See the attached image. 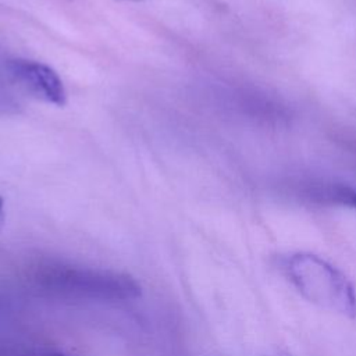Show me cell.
<instances>
[{
    "instance_id": "obj_1",
    "label": "cell",
    "mask_w": 356,
    "mask_h": 356,
    "mask_svg": "<svg viewBox=\"0 0 356 356\" xmlns=\"http://www.w3.org/2000/svg\"><path fill=\"white\" fill-rule=\"evenodd\" d=\"M284 268L305 299L343 317H356L355 286L335 266L317 254L298 252L285 260Z\"/></svg>"
},
{
    "instance_id": "obj_2",
    "label": "cell",
    "mask_w": 356,
    "mask_h": 356,
    "mask_svg": "<svg viewBox=\"0 0 356 356\" xmlns=\"http://www.w3.org/2000/svg\"><path fill=\"white\" fill-rule=\"evenodd\" d=\"M36 280L46 291L68 298L127 300L140 295L132 277L88 267L50 264L40 268Z\"/></svg>"
},
{
    "instance_id": "obj_3",
    "label": "cell",
    "mask_w": 356,
    "mask_h": 356,
    "mask_svg": "<svg viewBox=\"0 0 356 356\" xmlns=\"http://www.w3.org/2000/svg\"><path fill=\"white\" fill-rule=\"evenodd\" d=\"M7 68L11 76L35 97L58 107L67 103L63 79L51 67L33 60L13 58L7 63Z\"/></svg>"
},
{
    "instance_id": "obj_4",
    "label": "cell",
    "mask_w": 356,
    "mask_h": 356,
    "mask_svg": "<svg viewBox=\"0 0 356 356\" xmlns=\"http://www.w3.org/2000/svg\"><path fill=\"white\" fill-rule=\"evenodd\" d=\"M325 197L334 203L356 209V191L348 186H332L327 191Z\"/></svg>"
},
{
    "instance_id": "obj_5",
    "label": "cell",
    "mask_w": 356,
    "mask_h": 356,
    "mask_svg": "<svg viewBox=\"0 0 356 356\" xmlns=\"http://www.w3.org/2000/svg\"><path fill=\"white\" fill-rule=\"evenodd\" d=\"M4 222V200L3 197H0V228Z\"/></svg>"
},
{
    "instance_id": "obj_6",
    "label": "cell",
    "mask_w": 356,
    "mask_h": 356,
    "mask_svg": "<svg viewBox=\"0 0 356 356\" xmlns=\"http://www.w3.org/2000/svg\"><path fill=\"white\" fill-rule=\"evenodd\" d=\"M46 356H63V355H46Z\"/></svg>"
},
{
    "instance_id": "obj_7",
    "label": "cell",
    "mask_w": 356,
    "mask_h": 356,
    "mask_svg": "<svg viewBox=\"0 0 356 356\" xmlns=\"http://www.w3.org/2000/svg\"><path fill=\"white\" fill-rule=\"evenodd\" d=\"M134 1H136V0H134Z\"/></svg>"
}]
</instances>
